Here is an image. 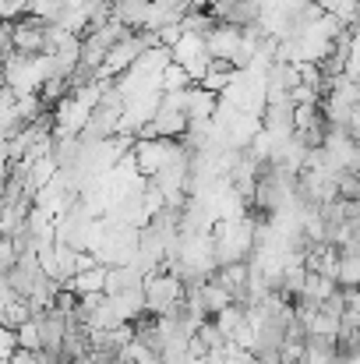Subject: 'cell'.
I'll use <instances>...</instances> for the list:
<instances>
[{
    "label": "cell",
    "instance_id": "cell-4",
    "mask_svg": "<svg viewBox=\"0 0 360 364\" xmlns=\"http://www.w3.org/2000/svg\"><path fill=\"white\" fill-rule=\"evenodd\" d=\"M195 340H198L209 354H223V347H227V333L216 326V318H202V322H195Z\"/></svg>",
    "mask_w": 360,
    "mask_h": 364
},
{
    "label": "cell",
    "instance_id": "cell-1",
    "mask_svg": "<svg viewBox=\"0 0 360 364\" xmlns=\"http://www.w3.org/2000/svg\"><path fill=\"white\" fill-rule=\"evenodd\" d=\"M180 294H184L180 279L173 272H166V269H152V272L141 276V304H148L156 311H163L166 304H173Z\"/></svg>",
    "mask_w": 360,
    "mask_h": 364
},
{
    "label": "cell",
    "instance_id": "cell-3",
    "mask_svg": "<svg viewBox=\"0 0 360 364\" xmlns=\"http://www.w3.org/2000/svg\"><path fill=\"white\" fill-rule=\"evenodd\" d=\"M148 4L152 0H110V21H117L124 28H141Z\"/></svg>",
    "mask_w": 360,
    "mask_h": 364
},
{
    "label": "cell",
    "instance_id": "cell-5",
    "mask_svg": "<svg viewBox=\"0 0 360 364\" xmlns=\"http://www.w3.org/2000/svg\"><path fill=\"white\" fill-rule=\"evenodd\" d=\"M360 283V258L357 255H343L336 262V287H357Z\"/></svg>",
    "mask_w": 360,
    "mask_h": 364
},
{
    "label": "cell",
    "instance_id": "cell-2",
    "mask_svg": "<svg viewBox=\"0 0 360 364\" xmlns=\"http://www.w3.org/2000/svg\"><path fill=\"white\" fill-rule=\"evenodd\" d=\"M300 364H339V358H336V336L304 333V340H300Z\"/></svg>",
    "mask_w": 360,
    "mask_h": 364
},
{
    "label": "cell",
    "instance_id": "cell-6",
    "mask_svg": "<svg viewBox=\"0 0 360 364\" xmlns=\"http://www.w3.org/2000/svg\"><path fill=\"white\" fill-rule=\"evenodd\" d=\"M187 85H191L187 71H184L180 64H173V60H170V68L163 71V92H184Z\"/></svg>",
    "mask_w": 360,
    "mask_h": 364
},
{
    "label": "cell",
    "instance_id": "cell-7",
    "mask_svg": "<svg viewBox=\"0 0 360 364\" xmlns=\"http://www.w3.org/2000/svg\"><path fill=\"white\" fill-rule=\"evenodd\" d=\"M18 262V251H14V241L7 234H0V272H7L11 265Z\"/></svg>",
    "mask_w": 360,
    "mask_h": 364
}]
</instances>
